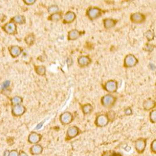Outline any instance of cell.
<instances>
[{
    "label": "cell",
    "instance_id": "obj_13",
    "mask_svg": "<svg viewBox=\"0 0 156 156\" xmlns=\"http://www.w3.org/2000/svg\"><path fill=\"white\" fill-rule=\"evenodd\" d=\"M92 63V59L89 56H81L77 58V64L81 68H86Z\"/></svg>",
    "mask_w": 156,
    "mask_h": 156
},
{
    "label": "cell",
    "instance_id": "obj_35",
    "mask_svg": "<svg viewBox=\"0 0 156 156\" xmlns=\"http://www.w3.org/2000/svg\"><path fill=\"white\" fill-rule=\"evenodd\" d=\"M36 0H23V2L26 4V5H33L34 3H36Z\"/></svg>",
    "mask_w": 156,
    "mask_h": 156
},
{
    "label": "cell",
    "instance_id": "obj_10",
    "mask_svg": "<svg viewBox=\"0 0 156 156\" xmlns=\"http://www.w3.org/2000/svg\"><path fill=\"white\" fill-rule=\"evenodd\" d=\"M3 29L4 31L7 34H10V35H15L17 34V26L16 24L12 22H9L6 23L3 26Z\"/></svg>",
    "mask_w": 156,
    "mask_h": 156
},
{
    "label": "cell",
    "instance_id": "obj_26",
    "mask_svg": "<svg viewBox=\"0 0 156 156\" xmlns=\"http://www.w3.org/2000/svg\"><path fill=\"white\" fill-rule=\"evenodd\" d=\"M144 36L146 37V38L147 39V40L149 42V41L154 40V37H155V34H154V32L153 31H151V30H147V31H146L144 33Z\"/></svg>",
    "mask_w": 156,
    "mask_h": 156
},
{
    "label": "cell",
    "instance_id": "obj_38",
    "mask_svg": "<svg viewBox=\"0 0 156 156\" xmlns=\"http://www.w3.org/2000/svg\"><path fill=\"white\" fill-rule=\"evenodd\" d=\"M9 154H10V151L6 150L5 152V154H4V156H9Z\"/></svg>",
    "mask_w": 156,
    "mask_h": 156
},
{
    "label": "cell",
    "instance_id": "obj_8",
    "mask_svg": "<svg viewBox=\"0 0 156 156\" xmlns=\"http://www.w3.org/2000/svg\"><path fill=\"white\" fill-rule=\"evenodd\" d=\"M80 134V129L76 125L69 127L66 132V140H71Z\"/></svg>",
    "mask_w": 156,
    "mask_h": 156
},
{
    "label": "cell",
    "instance_id": "obj_9",
    "mask_svg": "<svg viewBox=\"0 0 156 156\" xmlns=\"http://www.w3.org/2000/svg\"><path fill=\"white\" fill-rule=\"evenodd\" d=\"M130 20L133 23L141 24L145 21L146 16L142 13L136 12L131 14V16H130Z\"/></svg>",
    "mask_w": 156,
    "mask_h": 156
},
{
    "label": "cell",
    "instance_id": "obj_34",
    "mask_svg": "<svg viewBox=\"0 0 156 156\" xmlns=\"http://www.w3.org/2000/svg\"><path fill=\"white\" fill-rule=\"evenodd\" d=\"M124 114L125 116H131L132 114V110L130 107H127L124 109Z\"/></svg>",
    "mask_w": 156,
    "mask_h": 156
},
{
    "label": "cell",
    "instance_id": "obj_17",
    "mask_svg": "<svg viewBox=\"0 0 156 156\" xmlns=\"http://www.w3.org/2000/svg\"><path fill=\"white\" fill-rule=\"evenodd\" d=\"M156 103L155 101L151 98H148L143 102V109L145 111H150L154 109V108L155 107Z\"/></svg>",
    "mask_w": 156,
    "mask_h": 156
},
{
    "label": "cell",
    "instance_id": "obj_37",
    "mask_svg": "<svg viewBox=\"0 0 156 156\" xmlns=\"http://www.w3.org/2000/svg\"><path fill=\"white\" fill-rule=\"evenodd\" d=\"M18 156H28V154L23 151H21L20 153H18Z\"/></svg>",
    "mask_w": 156,
    "mask_h": 156
},
{
    "label": "cell",
    "instance_id": "obj_20",
    "mask_svg": "<svg viewBox=\"0 0 156 156\" xmlns=\"http://www.w3.org/2000/svg\"><path fill=\"white\" fill-rule=\"evenodd\" d=\"M11 22L14 23L15 24H23L26 23V18L25 16L21 15H18L14 16L11 20Z\"/></svg>",
    "mask_w": 156,
    "mask_h": 156
},
{
    "label": "cell",
    "instance_id": "obj_2",
    "mask_svg": "<svg viewBox=\"0 0 156 156\" xmlns=\"http://www.w3.org/2000/svg\"><path fill=\"white\" fill-rule=\"evenodd\" d=\"M103 11L98 7H90L86 11V15L91 20H95L102 16Z\"/></svg>",
    "mask_w": 156,
    "mask_h": 156
},
{
    "label": "cell",
    "instance_id": "obj_1",
    "mask_svg": "<svg viewBox=\"0 0 156 156\" xmlns=\"http://www.w3.org/2000/svg\"><path fill=\"white\" fill-rule=\"evenodd\" d=\"M117 101V98L111 94H107L102 96L101 103L102 106L106 108H111L113 106Z\"/></svg>",
    "mask_w": 156,
    "mask_h": 156
},
{
    "label": "cell",
    "instance_id": "obj_27",
    "mask_svg": "<svg viewBox=\"0 0 156 156\" xmlns=\"http://www.w3.org/2000/svg\"><path fill=\"white\" fill-rule=\"evenodd\" d=\"M59 11H60V10H59V6L57 5H51V6H49L48 8H47V11H48V13L50 15L59 12Z\"/></svg>",
    "mask_w": 156,
    "mask_h": 156
},
{
    "label": "cell",
    "instance_id": "obj_16",
    "mask_svg": "<svg viewBox=\"0 0 156 156\" xmlns=\"http://www.w3.org/2000/svg\"><path fill=\"white\" fill-rule=\"evenodd\" d=\"M8 50H9L10 55L14 58H16L19 57L23 52V49L19 46H17V45L10 46L9 48H8Z\"/></svg>",
    "mask_w": 156,
    "mask_h": 156
},
{
    "label": "cell",
    "instance_id": "obj_31",
    "mask_svg": "<svg viewBox=\"0 0 156 156\" xmlns=\"http://www.w3.org/2000/svg\"><path fill=\"white\" fill-rule=\"evenodd\" d=\"M10 84H11V82L9 80H6L5 81H4L3 83H2V85H1V89L3 90H5V89H8V88L10 87Z\"/></svg>",
    "mask_w": 156,
    "mask_h": 156
},
{
    "label": "cell",
    "instance_id": "obj_23",
    "mask_svg": "<svg viewBox=\"0 0 156 156\" xmlns=\"http://www.w3.org/2000/svg\"><path fill=\"white\" fill-rule=\"evenodd\" d=\"M24 41L28 46H32L34 43V41H35V36L34 35V34L31 33L28 34L24 38Z\"/></svg>",
    "mask_w": 156,
    "mask_h": 156
},
{
    "label": "cell",
    "instance_id": "obj_4",
    "mask_svg": "<svg viewBox=\"0 0 156 156\" xmlns=\"http://www.w3.org/2000/svg\"><path fill=\"white\" fill-rule=\"evenodd\" d=\"M110 120L107 114H101L96 116L94 124L98 127H104L109 123Z\"/></svg>",
    "mask_w": 156,
    "mask_h": 156
},
{
    "label": "cell",
    "instance_id": "obj_33",
    "mask_svg": "<svg viewBox=\"0 0 156 156\" xmlns=\"http://www.w3.org/2000/svg\"><path fill=\"white\" fill-rule=\"evenodd\" d=\"M107 115L108 116V118H109V120H112L116 117V114L114 111L108 112V113H107Z\"/></svg>",
    "mask_w": 156,
    "mask_h": 156
},
{
    "label": "cell",
    "instance_id": "obj_21",
    "mask_svg": "<svg viewBox=\"0 0 156 156\" xmlns=\"http://www.w3.org/2000/svg\"><path fill=\"white\" fill-rule=\"evenodd\" d=\"M63 18V13L61 11L51 15L48 17V20L53 22H58V21L62 20Z\"/></svg>",
    "mask_w": 156,
    "mask_h": 156
},
{
    "label": "cell",
    "instance_id": "obj_24",
    "mask_svg": "<svg viewBox=\"0 0 156 156\" xmlns=\"http://www.w3.org/2000/svg\"><path fill=\"white\" fill-rule=\"evenodd\" d=\"M35 72L39 76H44L46 75V68L45 66L40 65V66H35Z\"/></svg>",
    "mask_w": 156,
    "mask_h": 156
},
{
    "label": "cell",
    "instance_id": "obj_18",
    "mask_svg": "<svg viewBox=\"0 0 156 156\" xmlns=\"http://www.w3.org/2000/svg\"><path fill=\"white\" fill-rule=\"evenodd\" d=\"M118 23V20L113 18H106L103 20L104 27L106 29H109L114 28Z\"/></svg>",
    "mask_w": 156,
    "mask_h": 156
},
{
    "label": "cell",
    "instance_id": "obj_12",
    "mask_svg": "<svg viewBox=\"0 0 156 156\" xmlns=\"http://www.w3.org/2000/svg\"><path fill=\"white\" fill-rule=\"evenodd\" d=\"M42 136L41 134L36 132H31L28 136V142L30 144H37L42 139Z\"/></svg>",
    "mask_w": 156,
    "mask_h": 156
},
{
    "label": "cell",
    "instance_id": "obj_36",
    "mask_svg": "<svg viewBox=\"0 0 156 156\" xmlns=\"http://www.w3.org/2000/svg\"><path fill=\"white\" fill-rule=\"evenodd\" d=\"M9 156H18V151L16 150H11L10 152V153Z\"/></svg>",
    "mask_w": 156,
    "mask_h": 156
},
{
    "label": "cell",
    "instance_id": "obj_30",
    "mask_svg": "<svg viewBox=\"0 0 156 156\" xmlns=\"http://www.w3.org/2000/svg\"><path fill=\"white\" fill-rule=\"evenodd\" d=\"M150 150L153 154H156V139L152 141L150 144Z\"/></svg>",
    "mask_w": 156,
    "mask_h": 156
},
{
    "label": "cell",
    "instance_id": "obj_32",
    "mask_svg": "<svg viewBox=\"0 0 156 156\" xmlns=\"http://www.w3.org/2000/svg\"><path fill=\"white\" fill-rule=\"evenodd\" d=\"M115 154H116V153L114 151L107 150V151L104 152L102 156H114Z\"/></svg>",
    "mask_w": 156,
    "mask_h": 156
},
{
    "label": "cell",
    "instance_id": "obj_22",
    "mask_svg": "<svg viewBox=\"0 0 156 156\" xmlns=\"http://www.w3.org/2000/svg\"><path fill=\"white\" fill-rule=\"evenodd\" d=\"M94 110L93 106L91 104H86L82 106V111L84 115L90 114Z\"/></svg>",
    "mask_w": 156,
    "mask_h": 156
},
{
    "label": "cell",
    "instance_id": "obj_14",
    "mask_svg": "<svg viewBox=\"0 0 156 156\" xmlns=\"http://www.w3.org/2000/svg\"><path fill=\"white\" fill-rule=\"evenodd\" d=\"M76 18V15L75 13L71 11H69L66 12L63 16V24H71L75 21Z\"/></svg>",
    "mask_w": 156,
    "mask_h": 156
},
{
    "label": "cell",
    "instance_id": "obj_15",
    "mask_svg": "<svg viewBox=\"0 0 156 156\" xmlns=\"http://www.w3.org/2000/svg\"><path fill=\"white\" fill-rule=\"evenodd\" d=\"M83 34H84V32L80 31L76 29H72L68 32V40L69 41H75L80 38Z\"/></svg>",
    "mask_w": 156,
    "mask_h": 156
},
{
    "label": "cell",
    "instance_id": "obj_3",
    "mask_svg": "<svg viewBox=\"0 0 156 156\" xmlns=\"http://www.w3.org/2000/svg\"><path fill=\"white\" fill-rule=\"evenodd\" d=\"M139 63V60L135 56L129 54L125 56L124 59V66L125 68H131L136 66Z\"/></svg>",
    "mask_w": 156,
    "mask_h": 156
},
{
    "label": "cell",
    "instance_id": "obj_25",
    "mask_svg": "<svg viewBox=\"0 0 156 156\" xmlns=\"http://www.w3.org/2000/svg\"><path fill=\"white\" fill-rule=\"evenodd\" d=\"M10 101H11V105L13 106H15L21 104L23 101V98H21L20 96H16L13 97L11 99Z\"/></svg>",
    "mask_w": 156,
    "mask_h": 156
},
{
    "label": "cell",
    "instance_id": "obj_28",
    "mask_svg": "<svg viewBox=\"0 0 156 156\" xmlns=\"http://www.w3.org/2000/svg\"><path fill=\"white\" fill-rule=\"evenodd\" d=\"M149 120L151 123H156V109H154L149 112Z\"/></svg>",
    "mask_w": 156,
    "mask_h": 156
},
{
    "label": "cell",
    "instance_id": "obj_11",
    "mask_svg": "<svg viewBox=\"0 0 156 156\" xmlns=\"http://www.w3.org/2000/svg\"><path fill=\"white\" fill-rule=\"evenodd\" d=\"M26 111V108L22 104L13 106L11 109L12 114L15 117L22 116L25 113Z\"/></svg>",
    "mask_w": 156,
    "mask_h": 156
},
{
    "label": "cell",
    "instance_id": "obj_6",
    "mask_svg": "<svg viewBox=\"0 0 156 156\" xmlns=\"http://www.w3.org/2000/svg\"><path fill=\"white\" fill-rule=\"evenodd\" d=\"M74 120V116L71 112L69 111L64 112L59 116V121L63 125H66L71 124Z\"/></svg>",
    "mask_w": 156,
    "mask_h": 156
},
{
    "label": "cell",
    "instance_id": "obj_7",
    "mask_svg": "<svg viewBox=\"0 0 156 156\" xmlns=\"http://www.w3.org/2000/svg\"><path fill=\"white\" fill-rule=\"evenodd\" d=\"M104 89L109 93H116L118 89V83L113 79L107 81L104 86Z\"/></svg>",
    "mask_w": 156,
    "mask_h": 156
},
{
    "label": "cell",
    "instance_id": "obj_29",
    "mask_svg": "<svg viewBox=\"0 0 156 156\" xmlns=\"http://www.w3.org/2000/svg\"><path fill=\"white\" fill-rule=\"evenodd\" d=\"M154 47H155L154 45L152 44H149V43H147V44H146V46L144 47L143 49H144L145 51L147 52H152L154 50Z\"/></svg>",
    "mask_w": 156,
    "mask_h": 156
},
{
    "label": "cell",
    "instance_id": "obj_5",
    "mask_svg": "<svg viewBox=\"0 0 156 156\" xmlns=\"http://www.w3.org/2000/svg\"><path fill=\"white\" fill-rule=\"evenodd\" d=\"M147 146V139L145 138H139L134 143V147L137 153L139 154H142L146 150Z\"/></svg>",
    "mask_w": 156,
    "mask_h": 156
},
{
    "label": "cell",
    "instance_id": "obj_19",
    "mask_svg": "<svg viewBox=\"0 0 156 156\" xmlns=\"http://www.w3.org/2000/svg\"><path fill=\"white\" fill-rule=\"evenodd\" d=\"M43 147L41 144H34L32 147H31V148L29 149V152L32 155H38L41 154L43 152Z\"/></svg>",
    "mask_w": 156,
    "mask_h": 156
},
{
    "label": "cell",
    "instance_id": "obj_39",
    "mask_svg": "<svg viewBox=\"0 0 156 156\" xmlns=\"http://www.w3.org/2000/svg\"><path fill=\"white\" fill-rule=\"evenodd\" d=\"M114 156H123L122 154H119V153H116V154H115V155Z\"/></svg>",
    "mask_w": 156,
    "mask_h": 156
}]
</instances>
